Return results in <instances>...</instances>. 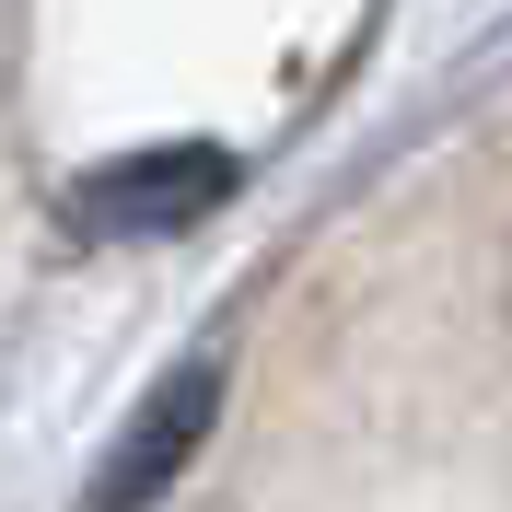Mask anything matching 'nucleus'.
I'll return each instance as SVG.
<instances>
[{
	"instance_id": "f257e3e1",
	"label": "nucleus",
	"mask_w": 512,
	"mask_h": 512,
	"mask_svg": "<svg viewBox=\"0 0 512 512\" xmlns=\"http://www.w3.org/2000/svg\"><path fill=\"white\" fill-rule=\"evenodd\" d=\"M222 198H233V152L187 140V152H128V163H105V175H82V187H70V222L105 233V245H128V233H175V222H198V210H222Z\"/></svg>"
},
{
	"instance_id": "f03ea898",
	"label": "nucleus",
	"mask_w": 512,
	"mask_h": 512,
	"mask_svg": "<svg viewBox=\"0 0 512 512\" xmlns=\"http://www.w3.org/2000/svg\"><path fill=\"white\" fill-rule=\"evenodd\" d=\"M210 408H222V373H210V361H198V373H175V384L152 396V408L128 419V443L105 454V478H94V512H140V501H152V489H163V478H175V466L198 454Z\"/></svg>"
}]
</instances>
